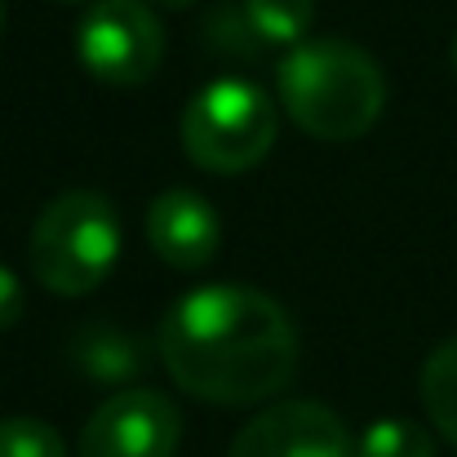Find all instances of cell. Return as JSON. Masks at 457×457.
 I'll return each instance as SVG.
<instances>
[{"instance_id":"obj_12","label":"cell","mask_w":457,"mask_h":457,"mask_svg":"<svg viewBox=\"0 0 457 457\" xmlns=\"http://www.w3.org/2000/svg\"><path fill=\"white\" fill-rule=\"evenodd\" d=\"M0 457H71L67 440L40 418H4L0 422Z\"/></svg>"},{"instance_id":"obj_3","label":"cell","mask_w":457,"mask_h":457,"mask_svg":"<svg viewBox=\"0 0 457 457\" xmlns=\"http://www.w3.org/2000/svg\"><path fill=\"white\" fill-rule=\"evenodd\" d=\"M120 258V218L98 191H62L31 227L27 262L54 298L94 294Z\"/></svg>"},{"instance_id":"obj_17","label":"cell","mask_w":457,"mask_h":457,"mask_svg":"<svg viewBox=\"0 0 457 457\" xmlns=\"http://www.w3.org/2000/svg\"><path fill=\"white\" fill-rule=\"evenodd\" d=\"M453 71H457V40H453Z\"/></svg>"},{"instance_id":"obj_2","label":"cell","mask_w":457,"mask_h":457,"mask_svg":"<svg viewBox=\"0 0 457 457\" xmlns=\"http://www.w3.org/2000/svg\"><path fill=\"white\" fill-rule=\"evenodd\" d=\"M289 120L320 143H351L369 134L386 107L382 67L342 36H315L285 54L276 67Z\"/></svg>"},{"instance_id":"obj_7","label":"cell","mask_w":457,"mask_h":457,"mask_svg":"<svg viewBox=\"0 0 457 457\" xmlns=\"http://www.w3.org/2000/svg\"><path fill=\"white\" fill-rule=\"evenodd\" d=\"M227 457H355V440L333 409L280 400L236 431Z\"/></svg>"},{"instance_id":"obj_8","label":"cell","mask_w":457,"mask_h":457,"mask_svg":"<svg viewBox=\"0 0 457 457\" xmlns=\"http://www.w3.org/2000/svg\"><path fill=\"white\" fill-rule=\"evenodd\" d=\"M147 240H152L155 258L164 267L200 271V267L213 262V253L222 245L218 209L191 187H169L147 209Z\"/></svg>"},{"instance_id":"obj_13","label":"cell","mask_w":457,"mask_h":457,"mask_svg":"<svg viewBox=\"0 0 457 457\" xmlns=\"http://www.w3.org/2000/svg\"><path fill=\"white\" fill-rule=\"evenodd\" d=\"M22 306H27V298H22V280H18L9 267H0V333L13 328V324L22 320Z\"/></svg>"},{"instance_id":"obj_5","label":"cell","mask_w":457,"mask_h":457,"mask_svg":"<svg viewBox=\"0 0 457 457\" xmlns=\"http://www.w3.org/2000/svg\"><path fill=\"white\" fill-rule=\"evenodd\" d=\"M76 58L103 85H143L164 58V27L143 0H94L76 22Z\"/></svg>"},{"instance_id":"obj_10","label":"cell","mask_w":457,"mask_h":457,"mask_svg":"<svg viewBox=\"0 0 457 457\" xmlns=\"http://www.w3.org/2000/svg\"><path fill=\"white\" fill-rule=\"evenodd\" d=\"M249 27L267 45H303L315 22V0H245Z\"/></svg>"},{"instance_id":"obj_11","label":"cell","mask_w":457,"mask_h":457,"mask_svg":"<svg viewBox=\"0 0 457 457\" xmlns=\"http://www.w3.org/2000/svg\"><path fill=\"white\" fill-rule=\"evenodd\" d=\"M355 457H436V440L409 418H378L355 440Z\"/></svg>"},{"instance_id":"obj_16","label":"cell","mask_w":457,"mask_h":457,"mask_svg":"<svg viewBox=\"0 0 457 457\" xmlns=\"http://www.w3.org/2000/svg\"><path fill=\"white\" fill-rule=\"evenodd\" d=\"M58 4H85V0H58Z\"/></svg>"},{"instance_id":"obj_15","label":"cell","mask_w":457,"mask_h":457,"mask_svg":"<svg viewBox=\"0 0 457 457\" xmlns=\"http://www.w3.org/2000/svg\"><path fill=\"white\" fill-rule=\"evenodd\" d=\"M0 27H4V0H0Z\"/></svg>"},{"instance_id":"obj_1","label":"cell","mask_w":457,"mask_h":457,"mask_svg":"<svg viewBox=\"0 0 457 457\" xmlns=\"http://www.w3.org/2000/svg\"><path fill=\"white\" fill-rule=\"evenodd\" d=\"M169 378L204 404H262L298 373V328L249 285H200L164 311L155 333Z\"/></svg>"},{"instance_id":"obj_4","label":"cell","mask_w":457,"mask_h":457,"mask_svg":"<svg viewBox=\"0 0 457 457\" xmlns=\"http://www.w3.org/2000/svg\"><path fill=\"white\" fill-rule=\"evenodd\" d=\"M182 152L204 173H245L276 147L280 107L253 80H213L182 112Z\"/></svg>"},{"instance_id":"obj_14","label":"cell","mask_w":457,"mask_h":457,"mask_svg":"<svg viewBox=\"0 0 457 457\" xmlns=\"http://www.w3.org/2000/svg\"><path fill=\"white\" fill-rule=\"evenodd\" d=\"M147 4H155V9H191L195 0H147Z\"/></svg>"},{"instance_id":"obj_9","label":"cell","mask_w":457,"mask_h":457,"mask_svg":"<svg viewBox=\"0 0 457 457\" xmlns=\"http://www.w3.org/2000/svg\"><path fill=\"white\" fill-rule=\"evenodd\" d=\"M422 404L436 431L457 449V337L440 342L422 364Z\"/></svg>"},{"instance_id":"obj_6","label":"cell","mask_w":457,"mask_h":457,"mask_svg":"<svg viewBox=\"0 0 457 457\" xmlns=\"http://www.w3.org/2000/svg\"><path fill=\"white\" fill-rule=\"evenodd\" d=\"M182 440V418L169 395L134 386L94 409L80 431L76 457H173Z\"/></svg>"}]
</instances>
